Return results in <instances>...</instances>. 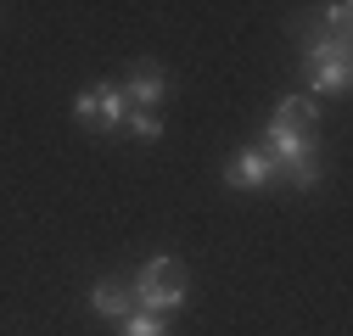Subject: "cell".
Instances as JSON below:
<instances>
[{
	"instance_id": "1",
	"label": "cell",
	"mask_w": 353,
	"mask_h": 336,
	"mask_svg": "<svg viewBox=\"0 0 353 336\" xmlns=\"http://www.w3.org/2000/svg\"><path fill=\"white\" fill-rule=\"evenodd\" d=\"M129 291H135V303H141L146 314H168V308H180V303H185V264L163 252V258H152V264L141 269V280L129 286Z\"/></svg>"
},
{
	"instance_id": "2",
	"label": "cell",
	"mask_w": 353,
	"mask_h": 336,
	"mask_svg": "<svg viewBox=\"0 0 353 336\" xmlns=\"http://www.w3.org/2000/svg\"><path fill=\"white\" fill-rule=\"evenodd\" d=\"M353 78V62H347V39H314L308 45V84L320 96H342Z\"/></svg>"
},
{
	"instance_id": "3",
	"label": "cell",
	"mask_w": 353,
	"mask_h": 336,
	"mask_svg": "<svg viewBox=\"0 0 353 336\" xmlns=\"http://www.w3.org/2000/svg\"><path fill=\"white\" fill-rule=\"evenodd\" d=\"M270 180H275V162H270V151H263V146L241 151V157L225 168V185H230V191H258V185H270Z\"/></svg>"
},
{
	"instance_id": "4",
	"label": "cell",
	"mask_w": 353,
	"mask_h": 336,
	"mask_svg": "<svg viewBox=\"0 0 353 336\" xmlns=\"http://www.w3.org/2000/svg\"><path fill=\"white\" fill-rule=\"evenodd\" d=\"M163 90H168L163 73H157V67H141L135 78L123 84V101H129V112H152V107L163 101Z\"/></svg>"
},
{
	"instance_id": "5",
	"label": "cell",
	"mask_w": 353,
	"mask_h": 336,
	"mask_svg": "<svg viewBox=\"0 0 353 336\" xmlns=\"http://www.w3.org/2000/svg\"><path fill=\"white\" fill-rule=\"evenodd\" d=\"M314 118H320V107H314V101H308V96H292V101H281V107H275L270 129H286V135H308V129H314Z\"/></svg>"
},
{
	"instance_id": "6",
	"label": "cell",
	"mask_w": 353,
	"mask_h": 336,
	"mask_svg": "<svg viewBox=\"0 0 353 336\" xmlns=\"http://www.w3.org/2000/svg\"><path fill=\"white\" fill-rule=\"evenodd\" d=\"M90 308H96L101 319H129V314H135V291L118 286V280H101V286L90 291Z\"/></svg>"
},
{
	"instance_id": "7",
	"label": "cell",
	"mask_w": 353,
	"mask_h": 336,
	"mask_svg": "<svg viewBox=\"0 0 353 336\" xmlns=\"http://www.w3.org/2000/svg\"><path fill=\"white\" fill-rule=\"evenodd\" d=\"M129 118V101L118 84H96V123H107V129H118V123Z\"/></svg>"
},
{
	"instance_id": "8",
	"label": "cell",
	"mask_w": 353,
	"mask_h": 336,
	"mask_svg": "<svg viewBox=\"0 0 353 336\" xmlns=\"http://www.w3.org/2000/svg\"><path fill=\"white\" fill-rule=\"evenodd\" d=\"M286 180H292L297 191H314V185H320V162H314V157H297V162H286Z\"/></svg>"
},
{
	"instance_id": "9",
	"label": "cell",
	"mask_w": 353,
	"mask_h": 336,
	"mask_svg": "<svg viewBox=\"0 0 353 336\" xmlns=\"http://www.w3.org/2000/svg\"><path fill=\"white\" fill-rule=\"evenodd\" d=\"M123 336H163V314H146V308H135L123 319Z\"/></svg>"
},
{
	"instance_id": "10",
	"label": "cell",
	"mask_w": 353,
	"mask_h": 336,
	"mask_svg": "<svg viewBox=\"0 0 353 336\" xmlns=\"http://www.w3.org/2000/svg\"><path fill=\"white\" fill-rule=\"evenodd\" d=\"M123 123H129V129H135L141 140H157V135H163V118H157V112H129Z\"/></svg>"
},
{
	"instance_id": "11",
	"label": "cell",
	"mask_w": 353,
	"mask_h": 336,
	"mask_svg": "<svg viewBox=\"0 0 353 336\" xmlns=\"http://www.w3.org/2000/svg\"><path fill=\"white\" fill-rule=\"evenodd\" d=\"M325 23H331V39H347V23H353V6H347V0H336V6H325Z\"/></svg>"
},
{
	"instance_id": "12",
	"label": "cell",
	"mask_w": 353,
	"mask_h": 336,
	"mask_svg": "<svg viewBox=\"0 0 353 336\" xmlns=\"http://www.w3.org/2000/svg\"><path fill=\"white\" fill-rule=\"evenodd\" d=\"M73 118H79V123H96V90H84V96L73 101Z\"/></svg>"
}]
</instances>
